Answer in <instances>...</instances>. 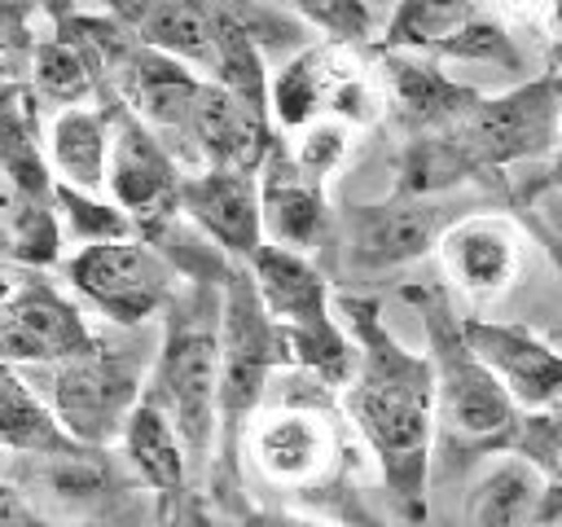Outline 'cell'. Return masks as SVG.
<instances>
[{"mask_svg":"<svg viewBox=\"0 0 562 527\" xmlns=\"http://www.w3.org/2000/svg\"><path fill=\"white\" fill-rule=\"evenodd\" d=\"M342 329L356 347V373L342 386V408L364 435L369 452L382 466L391 496L422 514L426 470L435 439V373L426 356H413L391 338L373 299H338Z\"/></svg>","mask_w":562,"mask_h":527,"instance_id":"obj_1","label":"cell"},{"mask_svg":"<svg viewBox=\"0 0 562 527\" xmlns=\"http://www.w3.org/2000/svg\"><path fill=\"white\" fill-rule=\"evenodd\" d=\"M408 299L422 312L426 325V360L435 373V417L443 422L448 439L457 448L470 452H509L522 413L514 408V400L501 391V382L483 369V360L474 356V347L465 343L461 316L448 307L443 290L422 285L408 290Z\"/></svg>","mask_w":562,"mask_h":527,"instance_id":"obj_2","label":"cell"},{"mask_svg":"<svg viewBox=\"0 0 562 527\" xmlns=\"http://www.w3.org/2000/svg\"><path fill=\"white\" fill-rule=\"evenodd\" d=\"M250 281L285 343V356L312 369L329 386H347L356 373V347L329 312L325 277L312 268L307 255H290L277 246H259L250 259Z\"/></svg>","mask_w":562,"mask_h":527,"instance_id":"obj_3","label":"cell"},{"mask_svg":"<svg viewBox=\"0 0 562 527\" xmlns=\"http://www.w3.org/2000/svg\"><path fill=\"white\" fill-rule=\"evenodd\" d=\"M140 378L145 365L136 351L105 343L97 334V343L70 360L44 365L40 369V400L48 404V413L57 417V426L79 444V448H105L114 439H123V426L132 417V408L140 404Z\"/></svg>","mask_w":562,"mask_h":527,"instance_id":"obj_4","label":"cell"},{"mask_svg":"<svg viewBox=\"0 0 562 527\" xmlns=\"http://www.w3.org/2000/svg\"><path fill=\"white\" fill-rule=\"evenodd\" d=\"M149 400L176 426L189 466H206L220 426V303H189L171 321Z\"/></svg>","mask_w":562,"mask_h":527,"instance_id":"obj_5","label":"cell"},{"mask_svg":"<svg viewBox=\"0 0 562 527\" xmlns=\"http://www.w3.org/2000/svg\"><path fill=\"white\" fill-rule=\"evenodd\" d=\"M285 343L250 281L246 264L224 268L220 281V426L237 430L263 400L268 378L285 365Z\"/></svg>","mask_w":562,"mask_h":527,"instance_id":"obj_6","label":"cell"},{"mask_svg":"<svg viewBox=\"0 0 562 527\" xmlns=\"http://www.w3.org/2000/svg\"><path fill=\"white\" fill-rule=\"evenodd\" d=\"M443 136L461 149L470 171L558 154V145H562V92L549 75V79L518 83V88L487 97V101L479 97V105Z\"/></svg>","mask_w":562,"mask_h":527,"instance_id":"obj_7","label":"cell"},{"mask_svg":"<svg viewBox=\"0 0 562 527\" xmlns=\"http://www.w3.org/2000/svg\"><path fill=\"white\" fill-rule=\"evenodd\" d=\"M66 281L75 294H83L101 316L114 325H140L149 321L176 285L171 264L140 237H119V242H97L79 246L66 259Z\"/></svg>","mask_w":562,"mask_h":527,"instance_id":"obj_8","label":"cell"},{"mask_svg":"<svg viewBox=\"0 0 562 527\" xmlns=\"http://www.w3.org/2000/svg\"><path fill=\"white\" fill-rule=\"evenodd\" d=\"M180 184L184 176L171 149L127 105H110V158H105L110 202L136 228H158L167 215L180 211Z\"/></svg>","mask_w":562,"mask_h":527,"instance_id":"obj_9","label":"cell"},{"mask_svg":"<svg viewBox=\"0 0 562 527\" xmlns=\"http://www.w3.org/2000/svg\"><path fill=\"white\" fill-rule=\"evenodd\" d=\"M97 343V329L83 321V312L53 290L48 281L31 277L18 281L13 294L0 303V365H57Z\"/></svg>","mask_w":562,"mask_h":527,"instance_id":"obj_10","label":"cell"},{"mask_svg":"<svg viewBox=\"0 0 562 527\" xmlns=\"http://www.w3.org/2000/svg\"><path fill=\"white\" fill-rule=\"evenodd\" d=\"M448 233V215L426 198H386L373 206H356L342 220L347 264L360 272H386L422 259Z\"/></svg>","mask_w":562,"mask_h":527,"instance_id":"obj_11","label":"cell"},{"mask_svg":"<svg viewBox=\"0 0 562 527\" xmlns=\"http://www.w3.org/2000/svg\"><path fill=\"white\" fill-rule=\"evenodd\" d=\"M461 329L518 413H544L562 400V351H553L544 338L522 325L479 316H461Z\"/></svg>","mask_w":562,"mask_h":527,"instance_id":"obj_12","label":"cell"},{"mask_svg":"<svg viewBox=\"0 0 562 527\" xmlns=\"http://www.w3.org/2000/svg\"><path fill=\"white\" fill-rule=\"evenodd\" d=\"M246 448L255 470L281 487H312L338 466V430L316 408H268L250 422Z\"/></svg>","mask_w":562,"mask_h":527,"instance_id":"obj_13","label":"cell"},{"mask_svg":"<svg viewBox=\"0 0 562 527\" xmlns=\"http://www.w3.org/2000/svg\"><path fill=\"white\" fill-rule=\"evenodd\" d=\"M180 215H189L228 259H250L263 246L259 220V176L202 167L180 184Z\"/></svg>","mask_w":562,"mask_h":527,"instance_id":"obj_14","label":"cell"},{"mask_svg":"<svg viewBox=\"0 0 562 527\" xmlns=\"http://www.w3.org/2000/svg\"><path fill=\"white\" fill-rule=\"evenodd\" d=\"M189 145H193V158H202L206 167L259 176L263 158L272 154L268 110H259V105L233 97L228 88L202 79V92H198V105H193Z\"/></svg>","mask_w":562,"mask_h":527,"instance_id":"obj_15","label":"cell"},{"mask_svg":"<svg viewBox=\"0 0 562 527\" xmlns=\"http://www.w3.org/2000/svg\"><path fill=\"white\" fill-rule=\"evenodd\" d=\"M435 250H439L448 281L457 290H465L470 299H492V294L509 290L522 268V237L514 233L509 220H496V215H474V220L448 224V233L439 237Z\"/></svg>","mask_w":562,"mask_h":527,"instance_id":"obj_16","label":"cell"},{"mask_svg":"<svg viewBox=\"0 0 562 527\" xmlns=\"http://www.w3.org/2000/svg\"><path fill=\"white\" fill-rule=\"evenodd\" d=\"M259 220L263 246L307 255L325 237V184L303 176L290 149H277L259 167Z\"/></svg>","mask_w":562,"mask_h":527,"instance_id":"obj_17","label":"cell"},{"mask_svg":"<svg viewBox=\"0 0 562 527\" xmlns=\"http://www.w3.org/2000/svg\"><path fill=\"white\" fill-rule=\"evenodd\" d=\"M382 101L400 114L404 127H417L426 136H439V132H452L479 105V92L465 88V83H457V79H448L430 61H417L408 53H395V57H386Z\"/></svg>","mask_w":562,"mask_h":527,"instance_id":"obj_18","label":"cell"},{"mask_svg":"<svg viewBox=\"0 0 562 527\" xmlns=\"http://www.w3.org/2000/svg\"><path fill=\"white\" fill-rule=\"evenodd\" d=\"M356 70V57L347 48L334 44H312L299 57H290L285 66L272 70L268 79V114L290 127L303 132L316 119H329L334 97L342 88V79Z\"/></svg>","mask_w":562,"mask_h":527,"instance_id":"obj_19","label":"cell"},{"mask_svg":"<svg viewBox=\"0 0 562 527\" xmlns=\"http://www.w3.org/2000/svg\"><path fill=\"white\" fill-rule=\"evenodd\" d=\"M123 26L136 35L140 48L180 61L198 79H215V4H189V0H162L119 13Z\"/></svg>","mask_w":562,"mask_h":527,"instance_id":"obj_20","label":"cell"},{"mask_svg":"<svg viewBox=\"0 0 562 527\" xmlns=\"http://www.w3.org/2000/svg\"><path fill=\"white\" fill-rule=\"evenodd\" d=\"M105 158H110V110L75 105L53 114L44 132V162L57 176V184L79 193H101Z\"/></svg>","mask_w":562,"mask_h":527,"instance_id":"obj_21","label":"cell"},{"mask_svg":"<svg viewBox=\"0 0 562 527\" xmlns=\"http://www.w3.org/2000/svg\"><path fill=\"white\" fill-rule=\"evenodd\" d=\"M553 501L536 466H527L518 452L496 457L465 496V527H527L540 505Z\"/></svg>","mask_w":562,"mask_h":527,"instance_id":"obj_22","label":"cell"},{"mask_svg":"<svg viewBox=\"0 0 562 527\" xmlns=\"http://www.w3.org/2000/svg\"><path fill=\"white\" fill-rule=\"evenodd\" d=\"M0 448L26 457H57L75 452L79 444L57 426L40 391L9 365H0Z\"/></svg>","mask_w":562,"mask_h":527,"instance_id":"obj_23","label":"cell"},{"mask_svg":"<svg viewBox=\"0 0 562 527\" xmlns=\"http://www.w3.org/2000/svg\"><path fill=\"white\" fill-rule=\"evenodd\" d=\"M123 448L132 470L154 487V492H180L189 479V457L184 444L176 435V426L167 422V413L154 400H140L123 426Z\"/></svg>","mask_w":562,"mask_h":527,"instance_id":"obj_24","label":"cell"},{"mask_svg":"<svg viewBox=\"0 0 562 527\" xmlns=\"http://www.w3.org/2000/svg\"><path fill=\"white\" fill-rule=\"evenodd\" d=\"M97 61L70 40V35H48L31 48V83H35V97L57 105V110H75L83 105L92 92H97Z\"/></svg>","mask_w":562,"mask_h":527,"instance_id":"obj_25","label":"cell"},{"mask_svg":"<svg viewBox=\"0 0 562 527\" xmlns=\"http://www.w3.org/2000/svg\"><path fill=\"white\" fill-rule=\"evenodd\" d=\"M435 57H448V61H470V66H501V70H518V48H514V35L505 31V22H496L492 13L474 9L439 48Z\"/></svg>","mask_w":562,"mask_h":527,"instance_id":"obj_26","label":"cell"},{"mask_svg":"<svg viewBox=\"0 0 562 527\" xmlns=\"http://www.w3.org/2000/svg\"><path fill=\"white\" fill-rule=\"evenodd\" d=\"M53 211L79 246L119 242V237H132V228H136L114 202H101L97 193H79V189H66V184H53Z\"/></svg>","mask_w":562,"mask_h":527,"instance_id":"obj_27","label":"cell"},{"mask_svg":"<svg viewBox=\"0 0 562 527\" xmlns=\"http://www.w3.org/2000/svg\"><path fill=\"white\" fill-rule=\"evenodd\" d=\"M509 452H518L527 466H536V474L544 479L549 496L562 501V413L558 408L527 413L518 422V435H514Z\"/></svg>","mask_w":562,"mask_h":527,"instance_id":"obj_28","label":"cell"},{"mask_svg":"<svg viewBox=\"0 0 562 527\" xmlns=\"http://www.w3.org/2000/svg\"><path fill=\"white\" fill-rule=\"evenodd\" d=\"M316 35H325L334 48H347L356 40H369L378 26L386 31V18L382 9H369V4H299L294 9Z\"/></svg>","mask_w":562,"mask_h":527,"instance_id":"obj_29","label":"cell"},{"mask_svg":"<svg viewBox=\"0 0 562 527\" xmlns=\"http://www.w3.org/2000/svg\"><path fill=\"white\" fill-rule=\"evenodd\" d=\"M347 145H351V141H347V123H338V119H316V123H307V127L299 132L290 158H294V167H299L303 176H312V180L325 184V176L347 158Z\"/></svg>","mask_w":562,"mask_h":527,"instance_id":"obj_30","label":"cell"},{"mask_svg":"<svg viewBox=\"0 0 562 527\" xmlns=\"http://www.w3.org/2000/svg\"><path fill=\"white\" fill-rule=\"evenodd\" d=\"M0 527H48V518L22 496V487L0 479Z\"/></svg>","mask_w":562,"mask_h":527,"instance_id":"obj_31","label":"cell"},{"mask_svg":"<svg viewBox=\"0 0 562 527\" xmlns=\"http://www.w3.org/2000/svg\"><path fill=\"white\" fill-rule=\"evenodd\" d=\"M250 527H334V523H316V518H299V514H259V518H250Z\"/></svg>","mask_w":562,"mask_h":527,"instance_id":"obj_32","label":"cell"},{"mask_svg":"<svg viewBox=\"0 0 562 527\" xmlns=\"http://www.w3.org/2000/svg\"><path fill=\"white\" fill-rule=\"evenodd\" d=\"M13 285H18V281H13V277H9V272H4V268H0V303H4V299H9V294H13Z\"/></svg>","mask_w":562,"mask_h":527,"instance_id":"obj_33","label":"cell"},{"mask_svg":"<svg viewBox=\"0 0 562 527\" xmlns=\"http://www.w3.org/2000/svg\"><path fill=\"white\" fill-rule=\"evenodd\" d=\"M0 259H13V242H9V233L0 228Z\"/></svg>","mask_w":562,"mask_h":527,"instance_id":"obj_34","label":"cell"},{"mask_svg":"<svg viewBox=\"0 0 562 527\" xmlns=\"http://www.w3.org/2000/svg\"><path fill=\"white\" fill-rule=\"evenodd\" d=\"M553 176L562 180V145H558V162H553Z\"/></svg>","mask_w":562,"mask_h":527,"instance_id":"obj_35","label":"cell"},{"mask_svg":"<svg viewBox=\"0 0 562 527\" xmlns=\"http://www.w3.org/2000/svg\"><path fill=\"white\" fill-rule=\"evenodd\" d=\"M553 83H558V92H562V70H558V75H553Z\"/></svg>","mask_w":562,"mask_h":527,"instance_id":"obj_36","label":"cell"}]
</instances>
